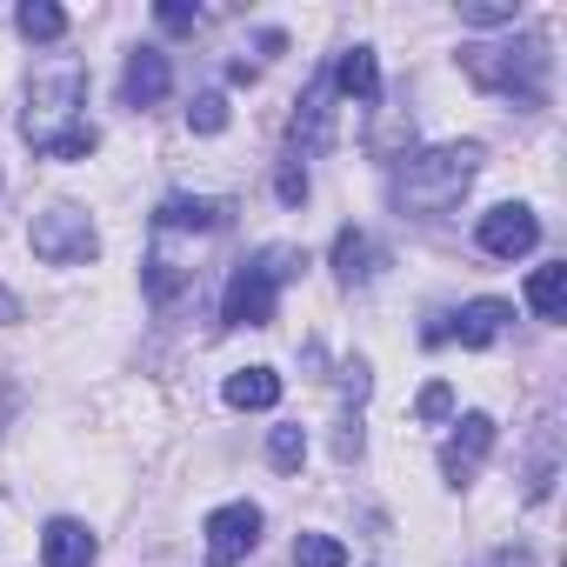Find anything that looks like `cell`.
<instances>
[{"label":"cell","mask_w":567,"mask_h":567,"mask_svg":"<svg viewBox=\"0 0 567 567\" xmlns=\"http://www.w3.org/2000/svg\"><path fill=\"white\" fill-rule=\"evenodd\" d=\"M547 41L540 34H514V41H467L461 48V74L481 94H501L514 107H547Z\"/></svg>","instance_id":"3957f363"},{"label":"cell","mask_w":567,"mask_h":567,"mask_svg":"<svg viewBox=\"0 0 567 567\" xmlns=\"http://www.w3.org/2000/svg\"><path fill=\"white\" fill-rule=\"evenodd\" d=\"M200 534H207V567H234V560H247L260 547V507L254 501H227V507L207 514Z\"/></svg>","instance_id":"8992f818"},{"label":"cell","mask_w":567,"mask_h":567,"mask_svg":"<svg viewBox=\"0 0 567 567\" xmlns=\"http://www.w3.org/2000/svg\"><path fill=\"white\" fill-rule=\"evenodd\" d=\"M274 194L288 200V207H301V200H308V167H301V161H280V174H274Z\"/></svg>","instance_id":"603a6c76"},{"label":"cell","mask_w":567,"mask_h":567,"mask_svg":"<svg viewBox=\"0 0 567 567\" xmlns=\"http://www.w3.org/2000/svg\"><path fill=\"white\" fill-rule=\"evenodd\" d=\"M28 247H34V260H48V267H87V260L101 254V234H94L87 207L54 200V207H41V214H34Z\"/></svg>","instance_id":"5b68a950"},{"label":"cell","mask_w":567,"mask_h":567,"mask_svg":"<svg viewBox=\"0 0 567 567\" xmlns=\"http://www.w3.org/2000/svg\"><path fill=\"white\" fill-rule=\"evenodd\" d=\"M487 454H494V421H487V414H461L454 434H447V447H441V474H447V487H467V481L481 474Z\"/></svg>","instance_id":"ba28073f"},{"label":"cell","mask_w":567,"mask_h":567,"mask_svg":"<svg viewBox=\"0 0 567 567\" xmlns=\"http://www.w3.org/2000/svg\"><path fill=\"white\" fill-rule=\"evenodd\" d=\"M308 267V254L301 247H288V240H274V247H260L254 260H240L234 267V280H227V301H220V321L227 328H267L274 321V308H280V288Z\"/></svg>","instance_id":"277c9868"},{"label":"cell","mask_w":567,"mask_h":567,"mask_svg":"<svg viewBox=\"0 0 567 567\" xmlns=\"http://www.w3.org/2000/svg\"><path fill=\"white\" fill-rule=\"evenodd\" d=\"M414 421H427V427L454 421V388H447V381H427V388H421V401H414Z\"/></svg>","instance_id":"44dd1931"},{"label":"cell","mask_w":567,"mask_h":567,"mask_svg":"<svg viewBox=\"0 0 567 567\" xmlns=\"http://www.w3.org/2000/svg\"><path fill=\"white\" fill-rule=\"evenodd\" d=\"M267 461H274L280 474H301V461H308V434H301V427H274V434H267Z\"/></svg>","instance_id":"ac0fdd59"},{"label":"cell","mask_w":567,"mask_h":567,"mask_svg":"<svg viewBox=\"0 0 567 567\" xmlns=\"http://www.w3.org/2000/svg\"><path fill=\"white\" fill-rule=\"evenodd\" d=\"M174 94V61L161 48H134L127 54V74H121V101L127 107H161Z\"/></svg>","instance_id":"9c48e42d"},{"label":"cell","mask_w":567,"mask_h":567,"mask_svg":"<svg viewBox=\"0 0 567 567\" xmlns=\"http://www.w3.org/2000/svg\"><path fill=\"white\" fill-rule=\"evenodd\" d=\"M0 321H21V301H14L8 288H0Z\"/></svg>","instance_id":"484cf974"},{"label":"cell","mask_w":567,"mask_h":567,"mask_svg":"<svg viewBox=\"0 0 567 567\" xmlns=\"http://www.w3.org/2000/svg\"><path fill=\"white\" fill-rule=\"evenodd\" d=\"M14 28H21L28 41H61V34H68V14L54 8V0H21V14H14Z\"/></svg>","instance_id":"e0dca14e"},{"label":"cell","mask_w":567,"mask_h":567,"mask_svg":"<svg viewBox=\"0 0 567 567\" xmlns=\"http://www.w3.org/2000/svg\"><path fill=\"white\" fill-rule=\"evenodd\" d=\"M81 101H87V74H81V68H48V74H34L28 107H21L28 147H34V154H54V161H87L101 134L81 121Z\"/></svg>","instance_id":"6da1fadb"},{"label":"cell","mask_w":567,"mask_h":567,"mask_svg":"<svg viewBox=\"0 0 567 567\" xmlns=\"http://www.w3.org/2000/svg\"><path fill=\"white\" fill-rule=\"evenodd\" d=\"M227 408H240V414H260V408H274L280 401V374L274 368H240V374H227Z\"/></svg>","instance_id":"9a60e30c"},{"label":"cell","mask_w":567,"mask_h":567,"mask_svg":"<svg viewBox=\"0 0 567 567\" xmlns=\"http://www.w3.org/2000/svg\"><path fill=\"white\" fill-rule=\"evenodd\" d=\"M381 267H388V247L368 227H341L334 234V280H341V288H368Z\"/></svg>","instance_id":"8fae6325"},{"label":"cell","mask_w":567,"mask_h":567,"mask_svg":"<svg viewBox=\"0 0 567 567\" xmlns=\"http://www.w3.org/2000/svg\"><path fill=\"white\" fill-rule=\"evenodd\" d=\"M514 321V308L507 301H467L447 328H427V341H461V348H494L501 341V328Z\"/></svg>","instance_id":"30bf717a"},{"label":"cell","mask_w":567,"mask_h":567,"mask_svg":"<svg viewBox=\"0 0 567 567\" xmlns=\"http://www.w3.org/2000/svg\"><path fill=\"white\" fill-rule=\"evenodd\" d=\"M481 174V147L461 141V147H427V154H401L394 174H388V194L408 220H441L461 207V194L474 187Z\"/></svg>","instance_id":"7a4b0ae2"},{"label":"cell","mask_w":567,"mask_h":567,"mask_svg":"<svg viewBox=\"0 0 567 567\" xmlns=\"http://www.w3.org/2000/svg\"><path fill=\"white\" fill-rule=\"evenodd\" d=\"M94 554H101V540L87 534V520H48L41 527V567H94Z\"/></svg>","instance_id":"7c38bea8"},{"label":"cell","mask_w":567,"mask_h":567,"mask_svg":"<svg viewBox=\"0 0 567 567\" xmlns=\"http://www.w3.org/2000/svg\"><path fill=\"white\" fill-rule=\"evenodd\" d=\"M527 308L540 321H567V267L560 260H547V267L527 274Z\"/></svg>","instance_id":"2e32d148"},{"label":"cell","mask_w":567,"mask_h":567,"mask_svg":"<svg viewBox=\"0 0 567 567\" xmlns=\"http://www.w3.org/2000/svg\"><path fill=\"white\" fill-rule=\"evenodd\" d=\"M154 21H161L167 34H194V28H200V8H187V0H161Z\"/></svg>","instance_id":"cb8c5ba5"},{"label":"cell","mask_w":567,"mask_h":567,"mask_svg":"<svg viewBox=\"0 0 567 567\" xmlns=\"http://www.w3.org/2000/svg\"><path fill=\"white\" fill-rule=\"evenodd\" d=\"M534 240H540V214H534V207L501 200V207L481 214V247H487L494 260H520V254H534Z\"/></svg>","instance_id":"52a82bcc"},{"label":"cell","mask_w":567,"mask_h":567,"mask_svg":"<svg viewBox=\"0 0 567 567\" xmlns=\"http://www.w3.org/2000/svg\"><path fill=\"white\" fill-rule=\"evenodd\" d=\"M461 21L467 28H514L520 21V0H461Z\"/></svg>","instance_id":"ffe728a7"},{"label":"cell","mask_w":567,"mask_h":567,"mask_svg":"<svg viewBox=\"0 0 567 567\" xmlns=\"http://www.w3.org/2000/svg\"><path fill=\"white\" fill-rule=\"evenodd\" d=\"M334 81L328 74H315V87H308V101H301V114H295V141L308 147V154H321L328 141H334Z\"/></svg>","instance_id":"5bb4252c"},{"label":"cell","mask_w":567,"mask_h":567,"mask_svg":"<svg viewBox=\"0 0 567 567\" xmlns=\"http://www.w3.org/2000/svg\"><path fill=\"white\" fill-rule=\"evenodd\" d=\"M295 567H348V547L334 534H301L295 540Z\"/></svg>","instance_id":"d6986e66"},{"label":"cell","mask_w":567,"mask_h":567,"mask_svg":"<svg viewBox=\"0 0 567 567\" xmlns=\"http://www.w3.org/2000/svg\"><path fill=\"white\" fill-rule=\"evenodd\" d=\"M328 81H334V94L374 107L381 101V61H374V48H341V61L328 68Z\"/></svg>","instance_id":"4fadbf2b"},{"label":"cell","mask_w":567,"mask_h":567,"mask_svg":"<svg viewBox=\"0 0 567 567\" xmlns=\"http://www.w3.org/2000/svg\"><path fill=\"white\" fill-rule=\"evenodd\" d=\"M187 127H194V134H220V127H227V94H194Z\"/></svg>","instance_id":"7402d4cb"},{"label":"cell","mask_w":567,"mask_h":567,"mask_svg":"<svg viewBox=\"0 0 567 567\" xmlns=\"http://www.w3.org/2000/svg\"><path fill=\"white\" fill-rule=\"evenodd\" d=\"M481 567H534V554H527V547H494Z\"/></svg>","instance_id":"d4e9b609"}]
</instances>
